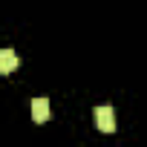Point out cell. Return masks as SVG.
<instances>
[{"mask_svg": "<svg viewBox=\"0 0 147 147\" xmlns=\"http://www.w3.org/2000/svg\"><path fill=\"white\" fill-rule=\"evenodd\" d=\"M18 52L12 49V46H3L0 49V72H3V75H9V72H15L18 69Z\"/></svg>", "mask_w": 147, "mask_h": 147, "instance_id": "7a4b0ae2", "label": "cell"}, {"mask_svg": "<svg viewBox=\"0 0 147 147\" xmlns=\"http://www.w3.org/2000/svg\"><path fill=\"white\" fill-rule=\"evenodd\" d=\"M92 115H95V127H98L101 133H113V130H115V110H113L110 104L95 107Z\"/></svg>", "mask_w": 147, "mask_h": 147, "instance_id": "6da1fadb", "label": "cell"}, {"mask_svg": "<svg viewBox=\"0 0 147 147\" xmlns=\"http://www.w3.org/2000/svg\"><path fill=\"white\" fill-rule=\"evenodd\" d=\"M29 110H32V118H35L38 124H43V121L49 118V101H46V98H32Z\"/></svg>", "mask_w": 147, "mask_h": 147, "instance_id": "3957f363", "label": "cell"}]
</instances>
